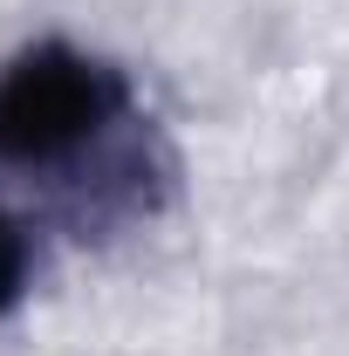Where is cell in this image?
Masks as SVG:
<instances>
[{
    "label": "cell",
    "instance_id": "obj_2",
    "mask_svg": "<svg viewBox=\"0 0 349 356\" xmlns=\"http://www.w3.org/2000/svg\"><path fill=\"white\" fill-rule=\"evenodd\" d=\"M28 281H35V240H28V226L0 206V315H14L28 302Z\"/></svg>",
    "mask_w": 349,
    "mask_h": 356
},
{
    "label": "cell",
    "instance_id": "obj_1",
    "mask_svg": "<svg viewBox=\"0 0 349 356\" xmlns=\"http://www.w3.org/2000/svg\"><path fill=\"white\" fill-rule=\"evenodd\" d=\"M137 96L110 55L35 42L0 69V172H76L131 124Z\"/></svg>",
    "mask_w": 349,
    "mask_h": 356
}]
</instances>
